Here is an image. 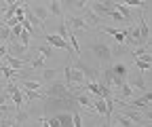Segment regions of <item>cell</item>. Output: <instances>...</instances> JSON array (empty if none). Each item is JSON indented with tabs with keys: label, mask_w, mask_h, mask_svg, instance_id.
Here are the masks:
<instances>
[{
	"label": "cell",
	"mask_w": 152,
	"mask_h": 127,
	"mask_svg": "<svg viewBox=\"0 0 152 127\" xmlns=\"http://www.w3.org/2000/svg\"><path fill=\"white\" fill-rule=\"evenodd\" d=\"M91 51H93V55L97 57L104 66H108L110 59H112V55H114V51H112V47L108 43H93L91 45Z\"/></svg>",
	"instance_id": "1"
},
{
	"label": "cell",
	"mask_w": 152,
	"mask_h": 127,
	"mask_svg": "<svg viewBox=\"0 0 152 127\" xmlns=\"http://www.w3.org/2000/svg\"><path fill=\"white\" fill-rule=\"evenodd\" d=\"M45 98H74V93L70 91V87H66V83L55 81L49 85V89H45Z\"/></svg>",
	"instance_id": "2"
},
{
	"label": "cell",
	"mask_w": 152,
	"mask_h": 127,
	"mask_svg": "<svg viewBox=\"0 0 152 127\" xmlns=\"http://www.w3.org/2000/svg\"><path fill=\"white\" fill-rule=\"evenodd\" d=\"M4 89H7V91H9V95H11V102L15 104V110H21L26 100H23V91L19 89V85H17V83H9Z\"/></svg>",
	"instance_id": "3"
},
{
	"label": "cell",
	"mask_w": 152,
	"mask_h": 127,
	"mask_svg": "<svg viewBox=\"0 0 152 127\" xmlns=\"http://www.w3.org/2000/svg\"><path fill=\"white\" fill-rule=\"evenodd\" d=\"M91 9L97 13V15L106 17V15H110L114 11V0H95V2L91 4Z\"/></svg>",
	"instance_id": "4"
},
{
	"label": "cell",
	"mask_w": 152,
	"mask_h": 127,
	"mask_svg": "<svg viewBox=\"0 0 152 127\" xmlns=\"http://www.w3.org/2000/svg\"><path fill=\"white\" fill-rule=\"evenodd\" d=\"M83 19H85L87 26H95V28L102 26V15H97L91 7H85V9H83Z\"/></svg>",
	"instance_id": "5"
},
{
	"label": "cell",
	"mask_w": 152,
	"mask_h": 127,
	"mask_svg": "<svg viewBox=\"0 0 152 127\" xmlns=\"http://www.w3.org/2000/svg\"><path fill=\"white\" fill-rule=\"evenodd\" d=\"M11 45H7V49H9V55H15V57H21V59H26L23 55H26V51L30 49V47H26V45H21L19 40H9Z\"/></svg>",
	"instance_id": "6"
},
{
	"label": "cell",
	"mask_w": 152,
	"mask_h": 127,
	"mask_svg": "<svg viewBox=\"0 0 152 127\" xmlns=\"http://www.w3.org/2000/svg\"><path fill=\"white\" fill-rule=\"evenodd\" d=\"M66 28H68V32H80V30H87L89 26L85 23V19L83 17H70V19L66 21Z\"/></svg>",
	"instance_id": "7"
},
{
	"label": "cell",
	"mask_w": 152,
	"mask_h": 127,
	"mask_svg": "<svg viewBox=\"0 0 152 127\" xmlns=\"http://www.w3.org/2000/svg\"><path fill=\"white\" fill-rule=\"evenodd\" d=\"M99 30H102L104 34H110V36H114V40H116V45H125V43H127V40H125L127 28H125V30H114V28H104V26H99Z\"/></svg>",
	"instance_id": "8"
},
{
	"label": "cell",
	"mask_w": 152,
	"mask_h": 127,
	"mask_svg": "<svg viewBox=\"0 0 152 127\" xmlns=\"http://www.w3.org/2000/svg\"><path fill=\"white\" fill-rule=\"evenodd\" d=\"M47 45L57 47V49H72V47H70V43H68L66 38H61L59 34H49V36H47Z\"/></svg>",
	"instance_id": "9"
},
{
	"label": "cell",
	"mask_w": 152,
	"mask_h": 127,
	"mask_svg": "<svg viewBox=\"0 0 152 127\" xmlns=\"http://www.w3.org/2000/svg\"><path fill=\"white\" fill-rule=\"evenodd\" d=\"M137 30H140V40H142V45H150V43H148V40H150V28H148V21L144 19V15L140 17Z\"/></svg>",
	"instance_id": "10"
},
{
	"label": "cell",
	"mask_w": 152,
	"mask_h": 127,
	"mask_svg": "<svg viewBox=\"0 0 152 127\" xmlns=\"http://www.w3.org/2000/svg\"><path fill=\"white\" fill-rule=\"evenodd\" d=\"M2 59H4V64H9L13 70H19V68H23V66H30V62H28V59L15 57V55H9V53H7V55H4Z\"/></svg>",
	"instance_id": "11"
},
{
	"label": "cell",
	"mask_w": 152,
	"mask_h": 127,
	"mask_svg": "<svg viewBox=\"0 0 152 127\" xmlns=\"http://www.w3.org/2000/svg\"><path fill=\"white\" fill-rule=\"evenodd\" d=\"M47 11H49V15H55V17H64V7H61V2L59 0H49L47 2Z\"/></svg>",
	"instance_id": "12"
},
{
	"label": "cell",
	"mask_w": 152,
	"mask_h": 127,
	"mask_svg": "<svg viewBox=\"0 0 152 127\" xmlns=\"http://www.w3.org/2000/svg\"><path fill=\"white\" fill-rule=\"evenodd\" d=\"M129 85H131V87H135V89H142V91H146V89H148V83H146V79L142 76V72L133 74L131 81H129Z\"/></svg>",
	"instance_id": "13"
},
{
	"label": "cell",
	"mask_w": 152,
	"mask_h": 127,
	"mask_svg": "<svg viewBox=\"0 0 152 127\" xmlns=\"http://www.w3.org/2000/svg\"><path fill=\"white\" fill-rule=\"evenodd\" d=\"M116 89H118V95H116V100H129V98L133 95V87H131L127 81H125L123 85H118Z\"/></svg>",
	"instance_id": "14"
},
{
	"label": "cell",
	"mask_w": 152,
	"mask_h": 127,
	"mask_svg": "<svg viewBox=\"0 0 152 127\" xmlns=\"http://www.w3.org/2000/svg\"><path fill=\"white\" fill-rule=\"evenodd\" d=\"M30 11H32V13H34V15L38 17V19L42 21V23L49 19V11H47V4H34Z\"/></svg>",
	"instance_id": "15"
},
{
	"label": "cell",
	"mask_w": 152,
	"mask_h": 127,
	"mask_svg": "<svg viewBox=\"0 0 152 127\" xmlns=\"http://www.w3.org/2000/svg\"><path fill=\"white\" fill-rule=\"evenodd\" d=\"M21 89H30V91H40L42 83L36 79H21Z\"/></svg>",
	"instance_id": "16"
},
{
	"label": "cell",
	"mask_w": 152,
	"mask_h": 127,
	"mask_svg": "<svg viewBox=\"0 0 152 127\" xmlns=\"http://www.w3.org/2000/svg\"><path fill=\"white\" fill-rule=\"evenodd\" d=\"M150 102H152V93H148V91H146L142 98L133 100V102H131V106H133V108H148V106H150Z\"/></svg>",
	"instance_id": "17"
},
{
	"label": "cell",
	"mask_w": 152,
	"mask_h": 127,
	"mask_svg": "<svg viewBox=\"0 0 152 127\" xmlns=\"http://www.w3.org/2000/svg\"><path fill=\"white\" fill-rule=\"evenodd\" d=\"M125 117H129L131 121H133V125H146V119L140 115V112H135V110H131V108H125V112H123Z\"/></svg>",
	"instance_id": "18"
},
{
	"label": "cell",
	"mask_w": 152,
	"mask_h": 127,
	"mask_svg": "<svg viewBox=\"0 0 152 127\" xmlns=\"http://www.w3.org/2000/svg\"><path fill=\"white\" fill-rule=\"evenodd\" d=\"M114 9H116L127 21H131V7H127V4H123V2H118V0H114Z\"/></svg>",
	"instance_id": "19"
},
{
	"label": "cell",
	"mask_w": 152,
	"mask_h": 127,
	"mask_svg": "<svg viewBox=\"0 0 152 127\" xmlns=\"http://www.w3.org/2000/svg\"><path fill=\"white\" fill-rule=\"evenodd\" d=\"M55 76H57V70H53V68H42V72H40V79H42L45 83L55 81Z\"/></svg>",
	"instance_id": "20"
},
{
	"label": "cell",
	"mask_w": 152,
	"mask_h": 127,
	"mask_svg": "<svg viewBox=\"0 0 152 127\" xmlns=\"http://www.w3.org/2000/svg\"><path fill=\"white\" fill-rule=\"evenodd\" d=\"M17 40L21 43V45H26V47H30V43H32V34H30L28 30H21V32H19V36H17Z\"/></svg>",
	"instance_id": "21"
},
{
	"label": "cell",
	"mask_w": 152,
	"mask_h": 127,
	"mask_svg": "<svg viewBox=\"0 0 152 127\" xmlns=\"http://www.w3.org/2000/svg\"><path fill=\"white\" fill-rule=\"evenodd\" d=\"M112 72L116 76H121V79H127V66L125 64H114L112 66Z\"/></svg>",
	"instance_id": "22"
},
{
	"label": "cell",
	"mask_w": 152,
	"mask_h": 127,
	"mask_svg": "<svg viewBox=\"0 0 152 127\" xmlns=\"http://www.w3.org/2000/svg\"><path fill=\"white\" fill-rule=\"evenodd\" d=\"M55 117H57V121H59V125H72V112H59Z\"/></svg>",
	"instance_id": "23"
},
{
	"label": "cell",
	"mask_w": 152,
	"mask_h": 127,
	"mask_svg": "<svg viewBox=\"0 0 152 127\" xmlns=\"http://www.w3.org/2000/svg\"><path fill=\"white\" fill-rule=\"evenodd\" d=\"M118 2H123V4H127V7H140V9H146V7H148L146 0H118Z\"/></svg>",
	"instance_id": "24"
},
{
	"label": "cell",
	"mask_w": 152,
	"mask_h": 127,
	"mask_svg": "<svg viewBox=\"0 0 152 127\" xmlns=\"http://www.w3.org/2000/svg\"><path fill=\"white\" fill-rule=\"evenodd\" d=\"M36 51L40 53V55H42L45 59H49V57L53 55V49H51V45H40V47H36Z\"/></svg>",
	"instance_id": "25"
},
{
	"label": "cell",
	"mask_w": 152,
	"mask_h": 127,
	"mask_svg": "<svg viewBox=\"0 0 152 127\" xmlns=\"http://www.w3.org/2000/svg\"><path fill=\"white\" fill-rule=\"evenodd\" d=\"M0 72H2V74H4V76H7L9 81H11V79L15 76V70H13V68H11L9 64H0Z\"/></svg>",
	"instance_id": "26"
},
{
	"label": "cell",
	"mask_w": 152,
	"mask_h": 127,
	"mask_svg": "<svg viewBox=\"0 0 152 127\" xmlns=\"http://www.w3.org/2000/svg\"><path fill=\"white\" fill-rule=\"evenodd\" d=\"M0 38H2V40H7V43H9V38H11V28H9L7 23H2V26H0Z\"/></svg>",
	"instance_id": "27"
},
{
	"label": "cell",
	"mask_w": 152,
	"mask_h": 127,
	"mask_svg": "<svg viewBox=\"0 0 152 127\" xmlns=\"http://www.w3.org/2000/svg\"><path fill=\"white\" fill-rule=\"evenodd\" d=\"M30 68L32 70H38V68H45V57L42 55H38L34 62H30Z\"/></svg>",
	"instance_id": "28"
},
{
	"label": "cell",
	"mask_w": 152,
	"mask_h": 127,
	"mask_svg": "<svg viewBox=\"0 0 152 127\" xmlns=\"http://www.w3.org/2000/svg\"><path fill=\"white\" fill-rule=\"evenodd\" d=\"M72 125L74 127H80L83 125V119H80V112L78 110H72Z\"/></svg>",
	"instance_id": "29"
},
{
	"label": "cell",
	"mask_w": 152,
	"mask_h": 127,
	"mask_svg": "<svg viewBox=\"0 0 152 127\" xmlns=\"http://www.w3.org/2000/svg\"><path fill=\"white\" fill-rule=\"evenodd\" d=\"M135 66H137V70H140V72H146V70H150L152 62H142V59H135Z\"/></svg>",
	"instance_id": "30"
},
{
	"label": "cell",
	"mask_w": 152,
	"mask_h": 127,
	"mask_svg": "<svg viewBox=\"0 0 152 127\" xmlns=\"http://www.w3.org/2000/svg\"><path fill=\"white\" fill-rule=\"evenodd\" d=\"M116 121H118V125H125V127H131L133 125V121L129 117H125V115H116Z\"/></svg>",
	"instance_id": "31"
},
{
	"label": "cell",
	"mask_w": 152,
	"mask_h": 127,
	"mask_svg": "<svg viewBox=\"0 0 152 127\" xmlns=\"http://www.w3.org/2000/svg\"><path fill=\"white\" fill-rule=\"evenodd\" d=\"M108 17H112V19H114V21H127V19H125V17H123V15H121V13L116 11V9H114V11H112V13H110Z\"/></svg>",
	"instance_id": "32"
},
{
	"label": "cell",
	"mask_w": 152,
	"mask_h": 127,
	"mask_svg": "<svg viewBox=\"0 0 152 127\" xmlns=\"http://www.w3.org/2000/svg\"><path fill=\"white\" fill-rule=\"evenodd\" d=\"M57 34H59L61 38H68V28H66V23H59V28H57Z\"/></svg>",
	"instance_id": "33"
},
{
	"label": "cell",
	"mask_w": 152,
	"mask_h": 127,
	"mask_svg": "<svg viewBox=\"0 0 152 127\" xmlns=\"http://www.w3.org/2000/svg\"><path fill=\"white\" fill-rule=\"evenodd\" d=\"M87 4H89V0H74L72 7H76V9H85Z\"/></svg>",
	"instance_id": "34"
},
{
	"label": "cell",
	"mask_w": 152,
	"mask_h": 127,
	"mask_svg": "<svg viewBox=\"0 0 152 127\" xmlns=\"http://www.w3.org/2000/svg\"><path fill=\"white\" fill-rule=\"evenodd\" d=\"M9 53V49H7V45H0V59H2L4 55Z\"/></svg>",
	"instance_id": "35"
},
{
	"label": "cell",
	"mask_w": 152,
	"mask_h": 127,
	"mask_svg": "<svg viewBox=\"0 0 152 127\" xmlns=\"http://www.w3.org/2000/svg\"><path fill=\"white\" fill-rule=\"evenodd\" d=\"M59 2H61V7H72L74 0H59Z\"/></svg>",
	"instance_id": "36"
}]
</instances>
